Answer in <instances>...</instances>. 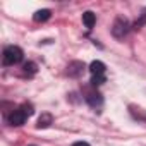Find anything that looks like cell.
Here are the masks:
<instances>
[{
    "mask_svg": "<svg viewBox=\"0 0 146 146\" xmlns=\"http://www.w3.org/2000/svg\"><path fill=\"white\" fill-rule=\"evenodd\" d=\"M23 50L19 48V46H14V45H11V46H7L5 50H4V58H2V62H4V65H16V64H19L21 60H23Z\"/></svg>",
    "mask_w": 146,
    "mask_h": 146,
    "instance_id": "cell-1",
    "label": "cell"
},
{
    "mask_svg": "<svg viewBox=\"0 0 146 146\" xmlns=\"http://www.w3.org/2000/svg\"><path fill=\"white\" fill-rule=\"evenodd\" d=\"M127 31H129V23H127V19L117 17V21L113 23V28H112V35L120 40V38H124V36L127 35Z\"/></svg>",
    "mask_w": 146,
    "mask_h": 146,
    "instance_id": "cell-2",
    "label": "cell"
},
{
    "mask_svg": "<svg viewBox=\"0 0 146 146\" xmlns=\"http://www.w3.org/2000/svg\"><path fill=\"white\" fill-rule=\"evenodd\" d=\"M26 119H28V113L24 112V108L21 107V108H17V110H14L9 117H7V120H9V124L11 125H23L24 122H26Z\"/></svg>",
    "mask_w": 146,
    "mask_h": 146,
    "instance_id": "cell-3",
    "label": "cell"
},
{
    "mask_svg": "<svg viewBox=\"0 0 146 146\" xmlns=\"http://www.w3.org/2000/svg\"><path fill=\"white\" fill-rule=\"evenodd\" d=\"M84 62H79V60H74V62H70L69 67H67V74L70 78H79L83 72H84Z\"/></svg>",
    "mask_w": 146,
    "mask_h": 146,
    "instance_id": "cell-4",
    "label": "cell"
},
{
    "mask_svg": "<svg viewBox=\"0 0 146 146\" xmlns=\"http://www.w3.org/2000/svg\"><path fill=\"white\" fill-rule=\"evenodd\" d=\"M86 102L90 103V107L98 108V107H102V105H103V96H102L100 93H96V91H91V93H88V95H86Z\"/></svg>",
    "mask_w": 146,
    "mask_h": 146,
    "instance_id": "cell-5",
    "label": "cell"
},
{
    "mask_svg": "<svg viewBox=\"0 0 146 146\" xmlns=\"http://www.w3.org/2000/svg\"><path fill=\"white\" fill-rule=\"evenodd\" d=\"M105 64L102 60H93L90 64V72H91V76H103L105 74Z\"/></svg>",
    "mask_w": 146,
    "mask_h": 146,
    "instance_id": "cell-6",
    "label": "cell"
},
{
    "mask_svg": "<svg viewBox=\"0 0 146 146\" xmlns=\"http://www.w3.org/2000/svg\"><path fill=\"white\" fill-rule=\"evenodd\" d=\"M50 124H53V117H52V113H41L40 115V119H38V129H46V127H50Z\"/></svg>",
    "mask_w": 146,
    "mask_h": 146,
    "instance_id": "cell-7",
    "label": "cell"
},
{
    "mask_svg": "<svg viewBox=\"0 0 146 146\" xmlns=\"http://www.w3.org/2000/svg\"><path fill=\"white\" fill-rule=\"evenodd\" d=\"M50 16H52V12H50L48 9H41V11H36V12H35L33 19H35L36 23H43V21H48Z\"/></svg>",
    "mask_w": 146,
    "mask_h": 146,
    "instance_id": "cell-8",
    "label": "cell"
},
{
    "mask_svg": "<svg viewBox=\"0 0 146 146\" xmlns=\"http://www.w3.org/2000/svg\"><path fill=\"white\" fill-rule=\"evenodd\" d=\"M83 23H84V26H86L88 29H91V28L95 26V23H96V16H95L91 11L84 12V14H83Z\"/></svg>",
    "mask_w": 146,
    "mask_h": 146,
    "instance_id": "cell-9",
    "label": "cell"
},
{
    "mask_svg": "<svg viewBox=\"0 0 146 146\" xmlns=\"http://www.w3.org/2000/svg\"><path fill=\"white\" fill-rule=\"evenodd\" d=\"M23 69H24V72H26V74H36L38 65H36L35 62H26V64L23 65Z\"/></svg>",
    "mask_w": 146,
    "mask_h": 146,
    "instance_id": "cell-10",
    "label": "cell"
},
{
    "mask_svg": "<svg viewBox=\"0 0 146 146\" xmlns=\"http://www.w3.org/2000/svg\"><path fill=\"white\" fill-rule=\"evenodd\" d=\"M105 81H107L105 76H91V84L93 86H102Z\"/></svg>",
    "mask_w": 146,
    "mask_h": 146,
    "instance_id": "cell-11",
    "label": "cell"
},
{
    "mask_svg": "<svg viewBox=\"0 0 146 146\" xmlns=\"http://www.w3.org/2000/svg\"><path fill=\"white\" fill-rule=\"evenodd\" d=\"M143 24H146V9L143 11V14H141V17H139V21H136V24H134V28L137 29V28H141Z\"/></svg>",
    "mask_w": 146,
    "mask_h": 146,
    "instance_id": "cell-12",
    "label": "cell"
},
{
    "mask_svg": "<svg viewBox=\"0 0 146 146\" xmlns=\"http://www.w3.org/2000/svg\"><path fill=\"white\" fill-rule=\"evenodd\" d=\"M72 146H90L88 143H84V141H78V143H74Z\"/></svg>",
    "mask_w": 146,
    "mask_h": 146,
    "instance_id": "cell-13",
    "label": "cell"
},
{
    "mask_svg": "<svg viewBox=\"0 0 146 146\" xmlns=\"http://www.w3.org/2000/svg\"><path fill=\"white\" fill-rule=\"evenodd\" d=\"M29 146H36V144H29Z\"/></svg>",
    "mask_w": 146,
    "mask_h": 146,
    "instance_id": "cell-14",
    "label": "cell"
}]
</instances>
